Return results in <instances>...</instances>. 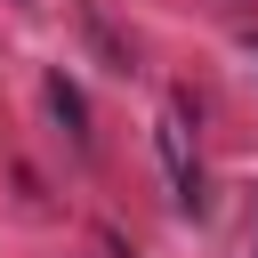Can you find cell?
Listing matches in <instances>:
<instances>
[{
    "mask_svg": "<svg viewBox=\"0 0 258 258\" xmlns=\"http://www.w3.org/2000/svg\"><path fill=\"white\" fill-rule=\"evenodd\" d=\"M48 105H56V121L73 129V145H89V129H81V97H73V81H64V73L48 81Z\"/></svg>",
    "mask_w": 258,
    "mask_h": 258,
    "instance_id": "2",
    "label": "cell"
},
{
    "mask_svg": "<svg viewBox=\"0 0 258 258\" xmlns=\"http://www.w3.org/2000/svg\"><path fill=\"white\" fill-rule=\"evenodd\" d=\"M161 161H169V185L185 210H202V161H194V137H185V105L161 113Z\"/></svg>",
    "mask_w": 258,
    "mask_h": 258,
    "instance_id": "1",
    "label": "cell"
}]
</instances>
